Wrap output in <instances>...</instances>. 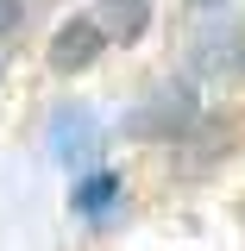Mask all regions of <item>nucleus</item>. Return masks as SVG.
Masks as SVG:
<instances>
[{
    "label": "nucleus",
    "mask_w": 245,
    "mask_h": 251,
    "mask_svg": "<svg viewBox=\"0 0 245 251\" xmlns=\"http://www.w3.org/2000/svg\"><path fill=\"white\" fill-rule=\"evenodd\" d=\"M113 195H120V176H113V170H94V182L76 188V207L94 214V207H101V201H113Z\"/></svg>",
    "instance_id": "nucleus-3"
},
{
    "label": "nucleus",
    "mask_w": 245,
    "mask_h": 251,
    "mask_svg": "<svg viewBox=\"0 0 245 251\" xmlns=\"http://www.w3.org/2000/svg\"><path fill=\"white\" fill-rule=\"evenodd\" d=\"M19 19H26V6L19 0H0V31H19Z\"/></svg>",
    "instance_id": "nucleus-4"
},
{
    "label": "nucleus",
    "mask_w": 245,
    "mask_h": 251,
    "mask_svg": "<svg viewBox=\"0 0 245 251\" xmlns=\"http://www.w3.org/2000/svg\"><path fill=\"white\" fill-rule=\"evenodd\" d=\"M94 25L107 31L113 44H138L145 25H151V6H145V0H101V19H94Z\"/></svg>",
    "instance_id": "nucleus-2"
},
{
    "label": "nucleus",
    "mask_w": 245,
    "mask_h": 251,
    "mask_svg": "<svg viewBox=\"0 0 245 251\" xmlns=\"http://www.w3.org/2000/svg\"><path fill=\"white\" fill-rule=\"evenodd\" d=\"M101 50H107V31L94 25V19H63V31L51 38V69H57V75H76V69H88Z\"/></svg>",
    "instance_id": "nucleus-1"
},
{
    "label": "nucleus",
    "mask_w": 245,
    "mask_h": 251,
    "mask_svg": "<svg viewBox=\"0 0 245 251\" xmlns=\"http://www.w3.org/2000/svg\"><path fill=\"white\" fill-rule=\"evenodd\" d=\"M195 6H208V0H195Z\"/></svg>",
    "instance_id": "nucleus-5"
}]
</instances>
